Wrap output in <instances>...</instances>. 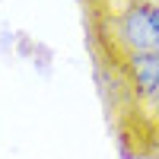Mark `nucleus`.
<instances>
[{
	"label": "nucleus",
	"instance_id": "obj_1",
	"mask_svg": "<svg viewBox=\"0 0 159 159\" xmlns=\"http://www.w3.org/2000/svg\"><path fill=\"white\" fill-rule=\"evenodd\" d=\"M99 25H102V32H108L105 42H108L118 64H124L137 54L159 51V19L153 7L134 3L118 16H102Z\"/></svg>",
	"mask_w": 159,
	"mask_h": 159
},
{
	"label": "nucleus",
	"instance_id": "obj_2",
	"mask_svg": "<svg viewBox=\"0 0 159 159\" xmlns=\"http://www.w3.org/2000/svg\"><path fill=\"white\" fill-rule=\"evenodd\" d=\"M121 70L127 76L130 92L143 105H159V51L153 54H137L121 64Z\"/></svg>",
	"mask_w": 159,
	"mask_h": 159
},
{
	"label": "nucleus",
	"instance_id": "obj_3",
	"mask_svg": "<svg viewBox=\"0 0 159 159\" xmlns=\"http://www.w3.org/2000/svg\"><path fill=\"white\" fill-rule=\"evenodd\" d=\"M137 3H143V7H153V10H159V0H137Z\"/></svg>",
	"mask_w": 159,
	"mask_h": 159
}]
</instances>
